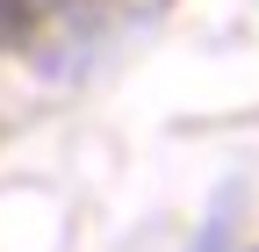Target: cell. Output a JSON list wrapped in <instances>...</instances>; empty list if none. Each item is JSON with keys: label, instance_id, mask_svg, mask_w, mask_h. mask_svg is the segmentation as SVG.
Returning <instances> with one entry per match:
<instances>
[{"label": "cell", "instance_id": "obj_1", "mask_svg": "<svg viewBox=\"0 0 259 252\" xmlns=\"http://www.w3.org/2000/svg\"><path fill=\"white\" fill-rule=\"evenodd\" d=\"M29 22H36V8H29V0H0V36H22Z\"/></svg>", "mask_w": 259, "mask_h": 252}]
</instances>
